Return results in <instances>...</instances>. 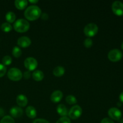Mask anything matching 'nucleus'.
Returning <instances> with one entry per match:
<instances>
[{
	"label": "nucleus",
	"instance_id": "nucleus-1",
	"mask_svg": "<svg viewBox=\"0 0 123 123\" xmlns=\"http://www.w3.org/2000/svg\"><path fill=\"white\" fill-rule=\"evenodd\" d=\"M42 11L37 6H31L25 11L24 15L26 19L29 20H35L40 17Z\"/></svg>",
	"mask_w": 123,
	"mask_h": 123
},
{
	"label": "nucleus",
	"instance_id": "nucleus-2",
	"mask_svg": "<svg viewBox=\"0 0 123 123\" xmlns=\"http://www.w3.org/2000/svg\"><path fill=\"white\" fill-rule=\"evenodd\" d=\"M14 30L19 32H26L30 28V24L28 20L24 19H19L14 22L13 25Z\"/></svg>",
	"mask_w": 123,
	"mask_h": 123
},
{
	"label": "nucleus",
	"instance_id": "nucleus-3",
	"mask_svg": "<svg viewBox=\"0 0 123 123\" xmlns=\"http://www.w3.org/2000/svg\"><path fill=\"white\" fill-rule=\"evenodd\" d=\"M7 76L13 81H19L22 78L23 74L20 70L13 67L8 70L7 73Z\"/></svg>",
	"mask_w": 123,
	"mask_h": 123
},
{
	"label": "nucleus",
	"instance_id": "nucleus-4",
	"mask_svg": "<svg viewBox=\"0 0 123 123\" xmlns=\"http://www.w3.org/2000/svg\"><path fill=\"white\" fill-rule=\"evenodd\" d=\"M98 26L94 23H90L85 26L84 30V34L88 37H91L97 34L98 32Z\"/></svg>",
	"mask_w": 123,
	"mask_h": 123
},
{
	"label": "nucleus",
	"instance_id": "nucleus-5",
	"mask_svg": "<svg viewBox=\"0 0 123 123\" xmlns=\"http://www.w3.org/2000/svg\"><path fill=\"white\" fill-rule=\"evenodd\" d=\"M108 57L112 62H117L121 60L123 58V53L119 49H112L109 52Z\"/></svg>",
	"mask_w": 123,
	"mask_h": 123
},
{
	"label": "nucleus",
	"instance_id": "nucleus-6",
	"mask_svg": "<svg viewBox=\"0 0 123 123\" xmlns=\"http://www.w3.org/2000/svg\"><path fill=\"white\" fill-rule=\"evenodd\" d=\"M82 109L79 105H76L72 107L68 112V116L72 120H76L79 118L82 115Z\"/></svg>",
	"mask_w": 123,
	"mask_h": 123
},
{
	"label": "nucleus",
	"instance_id": "nucleus-7",
	"mask_svg": "<svg viewBox=\"0 0 123 123\" xmlns=\"http://www.w3.org/2000/svg\"><path fill=\"white\" fill-rule=\"evenodd\" d=\"M24 66L28 71H33L37 68L38 62L34 58L28 57L26 58L24 61Z\"/></svg>",
	"mask_w": 123,
	"mask_h": 123
},
{
	"label": "nucleus",
	"instance_id": "nucleus-8",
	"mask_svg": "<svg viewBox=\"0 0 123 123\" xmlns=\"http://www.w3.org/2000/svg\"><path fill=\"white\" fill-rule=\"evenodd\" d=\"M112 10L115 15L123 16V3L120 1H114L112 5Z\"/></svg>",
	"mask_w": 123,
	"mask_h": 123
},
{
	"label": "nucleus",
	"instance_id": "nucleus-9",
	"mask_svg": "<svg viewBox=\"0 0 123 123\" xmlns=\"http://www.w3.org/2000/svg\"><path fill=\"white\" fill-rule=\"evenodd\" d=\"M108 115L111 120L119 121L122 117V112L119 109L117 108H112L108 111Z\"/></svg>",
	"mask_w": 123,
	"mask_h": 123
},
{
	"label": "nucleus",
	"instance_id": "nucleus-10",
	"mask_svg": "<svg viewBox=\"0 0 123 123\" xmlns=\"http://www.w3.org/2000/svg\"><path fill=\"white\" fill-rule=\"evenodd\" d=\"M31 43V40L29 37H26V36H22V37H20L18 40V42H17L18 45L20 48H26L27 47L30 46Z\"/></svg>",
	"mask_w": 123,
	"mask_h": 123
},
{
	"label": "nucleus",
	"instance_id": "nucleus-11",
	"mask_svg": "<svg viewBox=\"0 0 123 123\" xmlns=\"http://www.w3.org/2000/svg\"><path fill=\"white\" fill-rule=\"evenodd\" d=\"M63 94L60 90H56L52 93L50 96V100L54 103H58L62 98Z\"/></svg>",
	"mask_w": 123,
	"mask_h": 123
},
{
	"label": "nucleus",
	"instance_id": "nucleus-12",
	"mask_svg": "<svg viewBox=\"0 0 123 123\" xmlns=\"http://www.w3.org/2000/svg\"><path fill=\"white\" fill-rule=\"evenodd\" d=\"M10 115H12L13 117L14 118H19L20 117H22V115H23V112L22 109L20 107H13L12 109L10 111Z\"/></svg>",
	"mask_w": 123,
	"mask_h": 123
},
{
	"label": "nucleus",
	"instance_id": "nucleus-13",
	"mask_svg": "<svg viewBox=\"0 0 123 123\" xmlns=\"http://www.w3.org/2000/svg\"><path fill=\"white\" fill-rule=\"evenodd\" d=\"M16 102L19 106L25 107L28 104V98L24 94L18 95L16 98Z\"/></svg>",
	"mask_w": 123,
	"mask_h": 123
},
{
	"label": "nucleus",
	"instance_id": "nucleus-14",
	"mask_svg": "<svg viewBox=\"0 0 123 123\" xmlns=\"http://www.w3.org/2000/svg\"><path fill=\"white\" fill-rule=\"evenodd\" d=\"M26 114L30 118H35L37 116V111L33 106H28L26 109Z\"/></svg>",
	"mask_w": 123,
	"mask_h": 123
},
{
	"label": "nucleus",
	"instance_id": "nucleus-15",
	"mask_svg": "<svg viewBox=\"0 0 123 123\" xmlns=\"http://www.w3.org/2000/svg\"><path fill=\"white\" fill-rule=\"evenodd\" d=\"M56 111L58 114L61 117H66L68 112H67V109L66 106L63 104H60L56 108Z\"/></svg>",
	"mask_w": 123,
	"mask_h": 123
},
{
	"label": "nucleus",
	"instance_id": "nucleus-16",
	"mask_svg": "<svg viewBox=\"0 0 123 123\" xmlns=\"http://www.w3.org/2000/svg\"><path fill=\"white\" fill-rule=\"evenodd\" d=\"M16 7L19 10L25 9L28 5V1L26 0H16L14 2Z\"/></svg>",
	"mask_w": 123,
	"mask_h": 123
},
{
	"label": "nucleus",
	"instance_id": "nucleus-17",
	"mask_svg": "<svg viewBox=\"0 0 123 123\" xmlns=\"http://www.w3.org/2000/svg\"><path fill=\"white\" fill-rule=\"evenodd\" d=\"M32 78L36 81H41L44 78V74L41 70H36L32 73Z\"/></svg>",
	"mask_w": 123,
	"mask_h": 123
},
{
	"label": "nucleus",
	"instance_id": "nucleus-18",
	"mask_svg": "<svg viewBox=\"0 0 123 123\" xmlns=\"http://www.w3.org/2000/svg\"><path fill=\"white\" fill-rule=\"evenodd\" d=\"M65 73V69L62 66H57L53 70V73L56 77H61Z\"/></svg>",
	"mask_w": 123,
	"mask_h": 123
},
{
	"label": "nucleus",
	"instance_id": "nucleus-19",
	"mask_svg": "<svg viewBox=\"0 0 123 123\" xmlns=\"http://www.w3.org/2000/svg\"><path fill=\"white\" fill-rule=\"evenodd\" d=\"M6 19L8 23H13L16 19V15L13 12H9L6 14Z\"/></svg>",
	"mask_w": 123,
	"mask_h": 123
},
{
	"label": "nucleus",
	"instance_id": "nucleus-20",
	"mask_svg": "<svg viewBox=\"0 0 123 123\" xmlns=\"http://www.w3.org/2000/svg\"><path fill=\"white\" fill-rule=\"evenodd\" d=\"M22 50L18 46H15L13 48L12 50V54L15 58H19L22 55Z\"/></svg>",
	"mask_w": 123,
	"mask_h": 123
},
{
	"label": "nucleus",
	"instance_id": "nucleus-21",
	"mask_svg": "<svg viewBox=\"0 0 123 123\" xmlns=\"http://www.w3.org/2000/svg\"><path fill=\"white\" fill-rule=\"evenodd\" d=\"M66 102L69 105H74L77 103V99L73 95H68L66 98Z\"/></svg>",
	"mask_w": 123,
	"mask_h": 123
},
{
	"label": "nucleus",
	"instance_id": "nucleus-22",
	"mask_svg": "<svg viewBox=\"0 0 123 123\" xmlns=\"http://www.w3.org/2000/svg\"><path fill=\"white\" fill-rule=\"evenodd\" d=\"M1 28L2 30V31H3L4 32H10L11 30H12V26L8 22H6V23H3L2 24L1 26Z\"/></svg>",
	"mask_w": 123,
	"mask_h": 123
},
{
	"label": "nucleus",
	"instance_id": "nucleus-23",
	"mask_svg": "<svg viewBox=\"0 0 123 123\" xmlns=\"http://www.w3.org/2000/svg\"><path fill=\"white\" fill-rule=\"evenodd\" d=\"M12 58H11L10 56H8V55H6V56H4L2 60V62L4 66H8V65L12 63Z\"/></svg>",
	"mask_w": 123,
	"mask_h": 123
},
{
	"label": "nucleus",
	"instance_id": "nucleus-24",
	"mask_svg": "<svg viewBox=\"0 0 123 123\" xmlns=\"http://www.w3.org/2000/svg\"><path fill=\"white\" fill-rule=\"evenodd\" d=\"M0 123H15L14 120L10 116H4L0 121Z\"/></svg>",
	"mask_w": 123,
	"mask_h": 123
},
{
	"label": "nucleus",
	"instance_id": "nucleus-25",
	"mask_svg": "<svg viewBox=\"0 0 123 123\" xmlns=\"http://www.w3.org/2000/svg\"><path fill=\"white\" fill-rule=\"evenodd\" d=\"M56 123H71V121L69 118L67 117H62L56 121Z\"/></svg>",
	"mask_w": 123,
	"mask_h": 123
},
{
	"label": "nucleus",
	"instance_id": "nucleus-26",
	"mask_svg": "<svg viewBox=\"0 0 123 123\" xmlns=\"http://www.w3.org/2000/svg\"><path fill=\"white\" fill-rule=\"evenodd\" d=\"M84 44L86 48H90L92 45V40L90 38H87L84 40Z\"/></svg>",
	"mask_w": 123,
	"mask_h": 123
},
{
	"label": "nucleus",
	"instance_id": "nucleus-27",
	"mask_svg": "<svg viewBox=\"0 0 123 123\" xmlns=\"http://www.w3.org/2000/svg\"><path fill=\"white\" fill-rule=\"evenodd\" d=\"M6 72H7V68L6 66L0 64V78L4 76L6 73Z\"/></svg>",
	"mask_w": 123,
	"mask_h": 123
},
{
	"label": "nucleus",
	"instance_id": "nucleus-28",
	"mask_svg": "<svg viewBox=\"0 0 123 123\" xmlns=\"http://www.w3.org/2000/svg\"><path fill=\"white\" fill-rule=\"evenodd\" d=\"M32 123H49V122L47 121V120H44V119L38 118L34 120Z\"/></svg>",
	"mask_w": 123,
	"mask_h": 123
},
{
	"label": "nucleus",
	"instance_id": "nucleus-29",
	"mask_svg": "<svg viewBox=\"0 0 123 123\" xmlns=\"http://www.w3.org/2000/svg\"><path fill=\"white\" fill-rule=\"evenodd\" d=\"M101 123H114V122L109 118H105L102 120Z\"/></svg>",
	"mask_w": 123,
	"mask_h": 123
},
{
	"label": "nucleus",
	"instance_id": "nucleus-30",
	"mask_svg": "<svg viewBox=\"0 0 123 123\" xmlns=\"http://www.w3.org/2000/svg\"><path fill=\"white\" fill-rule=\"evenodd\" d=\"M30 77H31V72L30 71H26V72H24V78L26 79H30Z\"/></svg>",
	"mask_w": 123,
	"mask_h": 123
},
{
	"label": "nucleus",
	"instance_id": "nucleus-31",
	"mask_svg": "<svg viewBox=\"0 0 123 123\" xmlns=\"http://www.w3.org/2000/svg\"><path fill=\"white\" fill-rule=\"evenodd\" d=\"M41 17H42V19L44 20H48L49 16H48V14L46 13H43L41 14Z\"/></svg>",
	"mask_w": 123,
	"mask_h": 123
},
{
	"label": "nucleus",
	"instance_id": "nucleus-32",
	"mask_svg": "<svg viewBox=\"0 0 123 123\" xmlns=\"http://www.w3.org/2000/svg\"><path fill=\"white\" fill-rule=\"evenodd\" d=\"M119 98H120V100L121 103H123V91L120 94V97H119Z\"/></svg>",
	"mask_w": 123,
	"mask_h": 123
},
{
	"label": "nucleus",
	"instance_id": "nucleus-33",
	"mask_svg": "<svg viewBox=\"0 0 123 123\" xmlns=\"http://www.w3.org/2000/svg\"><path fill=\"white\" fill-rule=\"evenodd\" d=\"M5 112H4V111L3 109L0 108V117H2L4 115Z\"/></svg>",
	"mask_w": 123,
	"mask_h": 123
},
{
	"label": "nucleus",
	"instance_id": "nucleus-34",
	"mask_svg": "<svg viewBox=\"0 0 123 123\" xmlns=\"http://www.w3.org/2000/svg\"><path fill=\"white\" fill-rule=\"evenodd\" d=\"M30 1V2H31V3H32V4H36V3H37V2H38V0H36V1H34V0H30V1Z\"/></svg>",
	"mask_w": 123,
	"mask_h": 123
},
{
	"label": "nucleus",
	"instance_id": "nucleus-35",
	"mask_svg": "<svg viewBox=\"0 0 123 123\" xmlns=\"http://www.w3.org/2000/svg\"><path fill=\"white\" fill-rule=\"evenodd\" d=\"M121 49H122L123 50V42L122 43V44H121Z\"/></svg>",
	"mask_w": 123,
	"mask_h": 123
},
{
	"label": "nucleus",
	"instance_id": "nucleus-36",
	"mask_svg": "<svg viewBox=\"0 0 123 123\" xmlns=\"http://www.w3.org/2000/svg\"><path fill=\"white\" fill-rule=\"evenodd\" d=\"M117 105H118V106H121V104H120V103H118Z\"/></svg>",
	"mask_w": 123,
	"mask_h": 123
},
{
	"label": "nucleus",
	"instance_id": "nucleus-37",
	"mask_svg": "<svg viewBox=\"0 0 123 123\" xmlns=\"http://www.w3.org/2000/svg\"><path fill=\"white\" fill-rule=\"evenodd\" d=\"M121 123H123V118L122 119H121Z\"/></svg>",
	"mask_w": 123,
	"mask_h": 123
}]
</instances>
